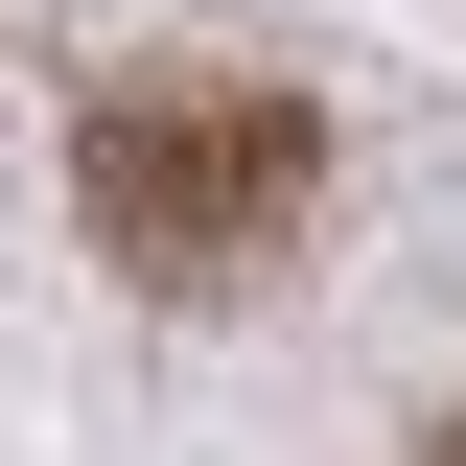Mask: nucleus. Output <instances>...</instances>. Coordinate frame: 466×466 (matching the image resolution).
Segmentation results:
<instances>
[{
  "label": "nucleus",
  "mask_w": 466,
  "mask_h": 466,
  "mask_svg": "<svg viewBox=\"0 0 466 466\" xmlns=\"http://www.w3.org/2000/svg\"><path fill=\"white\" fill-rule=\"evenodd\" d=\"M443 466H466V420H443Z\"/></svg>",
  "instance_id": "nucleus-2"
},
{
  "label": "nucleus",
  "mask_w": 466,
  "mask_h": 466,
  "mask_svg": "<svg viewBox=\"0 0 466 466\" xmlns=\"http://www.w3.org/2000/svg\"><path fill=\"white\" fill-rule=\"evenodd\" d=\"M70 210H94L116 280L233 303L257 257H303V210H327V116L257 94V70H140V94L70 140Z\"/></svg>",
  "instance_id": "nucleus-1"
}]
</instances>
